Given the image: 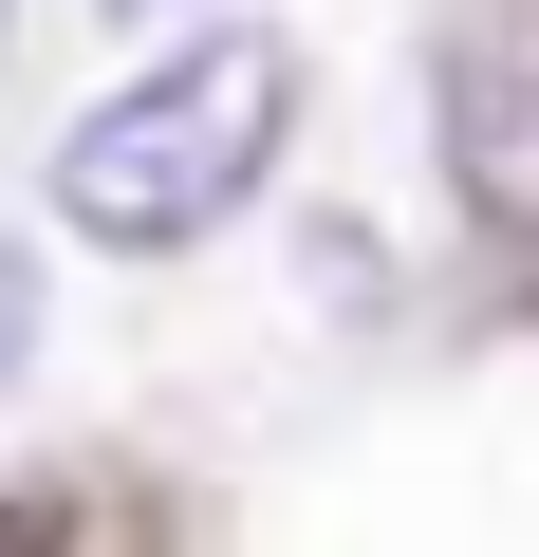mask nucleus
<instances>
[{"label":"nucleus","instance_id":"obj_1","mask_svg":"<svg viewBox=\"0 0 539 557\" xmlns=\"http://www.w3.org/2000/svg\"><path fill=\"white\" fill-rule=\"evenodd\" d=\"M280 131H298V38L280 20H205V38H168L149 75H112L57 131V223L112 242V260H186V242H223L260 205Z\"/></svg>","mask_w":539,"mask_h":557},{"label":"nucleus","instance_id":"obj_2","mask_svg":"<svg viewBox=\"0 0 539 557\" xmlns=\"http://www.w3.org/2000/svg\"><path fill=\"white\" fill-rule=\"evenodd\" d=\"M428 149L465 223H539V0H465L428 38Z\"/></svg>","mask_w":539,"mask_h":557},{"label":"nucleus","instance_id":"obj_3","mask_svg":"<svg viewBox=\"0 0 539 557\" xmlns=\"http://www.w3.org/2000/svg\"><path fill=\"white\" fill-rule=\"evenodd\" d=\"M20 354H38V260L0 242V391H20Z\"/></svg>","mask_w":539,"mask_h":557},{"label":"nucleus","instance_id":"obj_4","mask_svg":"<svg viewBox=\"0 0 539 557\" xmlns=\"http://www.w3.org/2000/svg\"><path fill=\"white\" fill-rule=\"evenodd\" d=\"M112 20H168V0H112Z\"/></svg>","mask_w":539,"mask_h":557},{"label":"nucleus","instance_id":"obj_5","mask_svg":"<svg viewBox=\"0 0 539 557\" xmlns=\"http://www.w3.org/2000/svg\"><path fill=\"white\" fill-rule=\"evenodd\" d=\"M0 38H20V0H0Z\"/></svg>","mask_w":539,"mask_h":557}]
</instances>
